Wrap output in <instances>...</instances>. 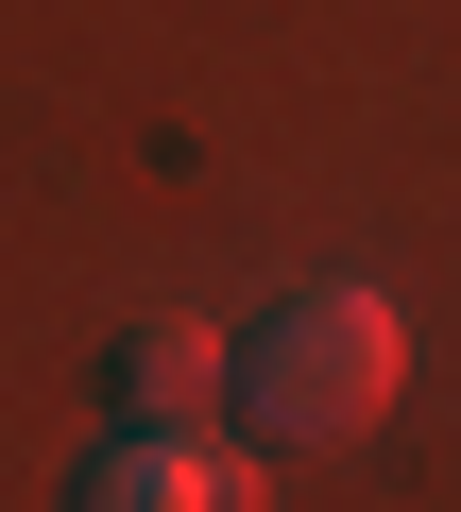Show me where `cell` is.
Listing matches in <instances>:
<instances>
[{"mask_svg": "<svg viewBox=\"0 0 461 512\" xmlns=\"http://www.w3.org/2000/svg\"><path fill=\"white\" fill-rule=\"evenodd\" d=\"M257 478L222 461L205 427H120L103 461H86V512H240Z\"/></svg>", "mask_w": 461, "mask_h": 512, "instance_id": "cell-3", "label": "cell"}, {"mask_svg": "<svg viewBox=\"0 0 461 512\" xmlns=\"http://www.w3.org/2000/svg\"><path fill=\"white\" fill-rule=\"evenodd\" d=\"M393 410V308L359 274H308L240 325V427L257 444H359Z\"/></svg>", "mask_w": 461, "mask_h": 512, "instance_id": "cell-1", "label": "cell"}, {"mask_svg": "<svg viewBox=\"0 0 461 512\" xmlns=\"http://www.w3.org/2000/svg\"><path fill=\"white\" fill-rule=\"evenodd\" d=\"M205 393H240V325H120V427H205Z\"/></svg>", "mask_w": 461, "mask_h": 512, "instance_id": "cell-2", "label": "cell"}]
</instances>
